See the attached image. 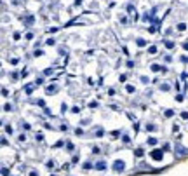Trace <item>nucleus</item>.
I'll use <instances>...</instances> for the list:
<instances>
[{"instance_id": "nucleus-1", "label": "nucleus", "mask_w": 188, "mask_h": 176, "mask_svg": "<svg viewBox=\"0 0 188 176\" xmlns=\"http://www.w3.org/2000/svg\"><path fill=\"white\" fill-rule=\"evenodd\" d=\"M162 157H164V152L162 150H153L152 152V159L153 161H162Z\"/></svg>"}, {"instance_id": "nucleus-2", "label": "nucleus", "mask_w": 188, "mask_h": 176, "mask_svg": "<svg viewBox=\"0 0 188 176\" xmlns=\"http://www.w3.org/2000/svg\"><path fill=\"white\" fill-rule=\"evenodd\" d=\"M113 169H115L117 173L124 171V162H122V161H115V162H113Z\"/></svg>"}, {"instance_id": "nucleus-3", "label": "nucleus", "mask_w": 188, "mask_h": 176, "mask_svg": "<svg viewBox=\"0 0 188 176\" xmlns=\"http://www.w3.org/2000/svg\"><path fill=\"white\" fill-rule=\"evenodd\" d=\"M104 167H106V164H104V162H103V161H101V162H98V164H96V169H98V171H103V169H104Z\"/></svg>"}, {"instance_id": "nucleus-4", "label": "nucleus", "mask_w": 188, "mask_h": 176, "mask_svg": "<svg viewBox=\"0 0 188 176\" xmlns=\"http://www.w3.org/2000/svg\"><path fill=\"white\" fill-rule=\"evenodd\" d=\"M152 70H153V72H160L162 68L159 67V64H152Z\"/></svg>"}, {"instance_id": "nucleus-5", "label": "nucleus", "mask_w": 188, "mask_h": 176, "mask_svg": "<svg viewBox=\"0 0 188 176\" xmlns=\"http://www.w3.org/2000/svg\"><path fill=\"white\" fill-rule=\"evenodd\" d=\"M134 153H136V157H143V150H141V148H138Z\"/></svg>"}, {"instance_id": "nucleus-6", "label": "nucleus", "mask_w": 188, "mask_h": 176, "mask_svg": "<svg viewBox=\"0 0 188 176\" xmlns=\"http://www.w3.org/2000/svg\"><path fill=\"white\" fill-rule=\"evenodd\" d=\"M173 115H174L173 110H165V117H173Z\"/></svg>"}, {"instance_id": "nucleus-7", "label": "nucleus", "mask_w": 188, "mask_h": 176, "mask_svg": "<svg viewBox=\"0 0 188 176\" xmlns=\"http://www.w3.org/2000/svg\"><path fill=\"white\" fill-rule=\"evenodd\" d=\"M148 52H150V54H155V52H157V47H155V46H152V47L148 49Z\"/></svg>"}, {"instance_id": "nucleus-8", "label": "nucleus", "mask_w": 188, "mask_h": 176, "mask_svg": "<svg viewBox=\"0 0 188 176\" xmlns=\"http://www.w3.org/2000/svg\"><path fill=\"white\" fill-rule=\"evenodd\" d=\"M145 44H146V42H145L143 38H138V46H139V47H143V46H145Z\"/></svg>"}, {"instance_id": "nucleus-9", "label": "nucleus", "mask_w": 188, "mask_h": 176, "mask_svg": "<svg viewBox=\"0 0 188 176\" xmlns=\"http://www.w3.org/2000/svg\"><path fill=\"white\" fill-rule=\"evenodd\" d=\"M148 143H150V145H157V140H155V138H148Z\"/></svg>"}, {"instance_id": "nucleus-10", "label": "nucleus", "mask_w": 188, "mask_h": 176, "mask_svg": "<svg viewBox=\"0 0 188 176\" xmlns=\"http://www.w3.org/2000/svg\"><path fill=\"white\" fill-rule=\"evenodd\" d=\"M56 91V87L54 85H51V87H47V93H54Z\"/></svg>"}, {"instance_id": "nucleus-11", "label": "nucleus", "mask_w": 188, "mask_h": 176, "mask_svg": "<svg viewBox=\"0 0 188 176\" xmlns=\"http://www.w3.org/2000/svg\"><path fill=\"white\" fill-rule=\"evenodd\" d=\"M185 28H186V26H185V25H183V23H181V25H178V30H179V32H183V30H185Z\"/></svg>"}, {"instance_id": "nucleus-12", "label": "nucleus", "mask_w": 188, "mask_h": 176, "mask_svg": "<svg viewBox=\"0 0 188 176\" xmlns=\"http://www.w3.org/2000/svg\"><path fill=\"white\" fill-rule=\"evenodd\" d=\"M127 93H134V87L132 85H127Z\"/></svg>"}, {"instance_id": "nucleus-13", "label": "nucleus", "mask_w": 188, "mask_h": 176, "mask_svg": "<svg viewBox=\"0 0 188 176\" xmlns=\"http://www.w3.org/2000/svg\"><path fill=\"white\" fill-rule=\"evenodd\" d=\"M4 110H7V112H11V110H12V106H11V105H5V106H4Z\"/></svg>"}, {"instance_id": "nucleus-14", "label": "nucleus", "mask_w": 188, "mask_h": 176, "mask_svg": "<svg viewBox=\"0 0 188 176\" xmlns=\"http://www.w3.org/2000/svg\"><path fill=\"white\" fill-rule=\"evenodd\" d=\"M146 129H148V131H153V129H155V126H152V124H148V126H146Z\"/></svg>"}, {"instance_id": "nucleus-15", "label": "nucleus", "mask_w": 188, "mask_h": 176, "mask_svg": "<svg viewBox=\"0 0 188 176\" xmlns=\"http://www.w3.org/2000/svg\"><path fill=\"white\" fill-rule=\"evenodd\" d=\"M47 167H49V169H51V167H54V162H52V161H49V162H47Z\"/></svg>"}, {"instance_id": "nucleus-16", "label": "nucleus", "mask_w": 188, "mask_h": 176, "mask_svg": "<svg viewBox=\"0 0 188 176\" xmlns=\"http://www.w3.org/2000/svg\"><path fill=\"white\" fill-rule=\"evenodd\" d=\"M181 117H183V119H188V112H183V114H181Z\"/></svg>"}, {"instance_id": "nucleus-17", "label": "nucleus", "mask_w": 188, "mask_h": 176, "mask_svg": "<svg viewBox=\"0 0 188 176\" xmlns=\"http://www.w3.org/2000/svg\"><path fill=\"white\" fill-rule=\"evenodd\" d=\"M183 47H185V49L188 51V42H185V44H183Z\"/></svg>"}, {"instance_id": "nucleus-18", "label": "nucleus", "mask_w": 188, "mask_h": 176, "mask_svg": "<svg viewBox=\"0 0 188 176\" xmlns=\"http://www.w3.org/2000/svg\"><path fill=\"white\" fill-rule=\"evenodd\" d=\"M75 2H77V4H80V2H82V0H75Z\"/></svg>"}]
</instances>
